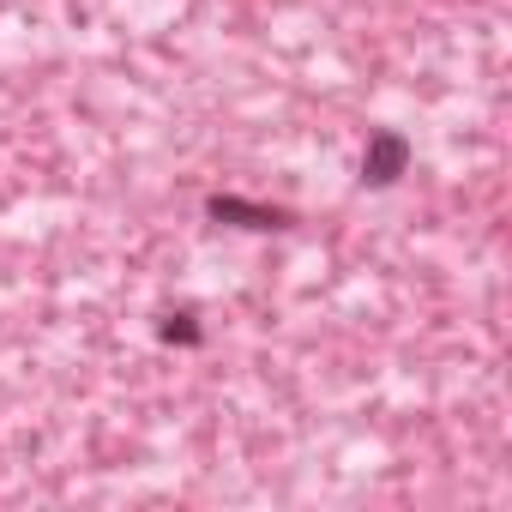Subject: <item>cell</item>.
I'll list each match as a JSON object with an SVG mask.
<instances>
[{"label":"cell","instance_id":"obj_2","mask_svg":"<svg viewBox=\"0 0 512 512\" xmlns=\"http://www.w3.org/2000/svg\"><path fill=\"white\" fill-rule=\"evenodd\" d=\"M410 169V139L404 133H374L368 139V151H362V187H392L398 175Z\"/></svg>","mask_w":512,"mask_h":512},{"label":"cell","instance_id":"obj_3","mask_svg":"<svg viewBox=\"0 0 512 512\" xmlns=\"http://www.w3.org/2000/svg\"><path fill=\"white\" fill-rule=\"evenodd\" d=\"M163 338H169V344H199L193 314H169V320H163Z\"/></svg>","mask_w":512,"mask_h":512},{"label":"cell","instance_id":"obj_1","mask_svg":"<svg viewBox=\"0 0 512 512\" xmlns=\"http://www.w3.org/2000/svg\"><path fill=\"white\" fill-rule=\"evenodd\" d=\"M205 217H211V223H229V229H290V223H296L284 205H253V199H241V193H211V199H205Z\"/></svg>","mask_w":512,"mask_h":512}]
</instances>
